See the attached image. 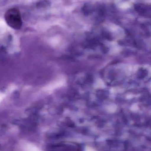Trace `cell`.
I'll use <instances>...</instances> for the list:
<instances>
[{"instance_id": "cell-2", "label": "cell", "mask_w": 151, "mask_h": 151, "mask_svg": "<svg viewBox=\"0 0 151 151\" xmlns=\"http://www.w3.org/2000/svg\"><path fill=\"white\" fill-rule=\"evenodd\" d=\"M82 148L79 145L73 143H67L55 145L51 148V151H82Z\"/></svg>"}, {"instance_id": "cell-1", "label": "cell", "mask_w": 151, "mask_h": 151, "mask_svg": "<svg viewBox=\"0 0 151 151\" xmlns=\"http://www.w3.org/2000/svg\"><path fill=\"white\" fill-rule=\"evenodd\" d=\"M5 20L9 26L15 30L21 28L22 25V19L20 13L16 9H10L5 13Z\"/></svg>"}]
</instances>
